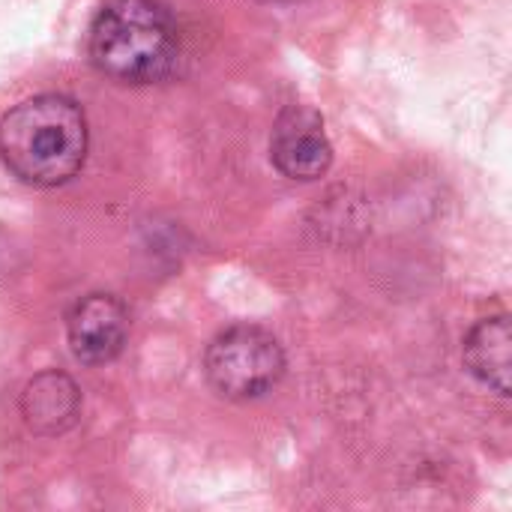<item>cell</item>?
I'll return each mask as SVG.
<instances>
[{
	"label": "cell",
	"mask_w": 512,
	"mask_h": 512,
	"mask_svg": "<svg viewBox=\"0 0 512 512\" xmlns=\"http://www.w3.org/2000/svg\"><path fill=\"white\" fill-rule=\"evenodd\" d=\"M21 417L39 438H57L69 432L81 417L78 384L57 369L33 375L21 393Z\"/></svg>",
	"instance_id": "obj_6"
},
{
	"label": "cell",
	"mask_w": 512,
	"mask_h": 512,
	"mask_svg": "<svg viewBox=\"0 0 512 512\" xmlns=\"http://www.w3.org/2000/svg\"><path fill=\"white\" fill-rule=\"evenodd\" d=\"M87 54L117 84H159L180 60L177 24L156 0H108L90 24Z\"/></svg>",
	"instance_id": "obj_2"
},
{
	"label": "cell",
	"mask_w": 512,
	"mask_h": 512,
	"mask_svg": "<svg viewBox=\"0 0 512 512\" xmlns=\"http://www.w3.org/2000/svg\"><path fill=\"white\" fill-rule=\"evenodd\" d=\"M204 375L210 387L231 402L261 399L282 381L285 351L270 330L234 324L207 345Z\"/></svg>",
	"instance_id": "obj_3"
},
{
	"label": "cell",
	"mask_w": 512,
	"mask_h": 512,
	"mask_svg": "<svg viewBox=\"0 0 512 512\" xmlns=\"http://www.w3.org/2000/svg\"><path fill=\"white\" fill-rule=\"evenodd\" d=\"M69 348L84 366L117 360L129 336V312L114 294H87L66 315Z\"/></svg>",
	"instance_id": "obj_5"
},
{
	"label": "cell",
	"mask_w": 512,
	"mask_h": 512,
	"mask_svg": "<svg viewBox=\"0 0 512 512\" xmlns=\"http://www.w3.org/2000/svg\"><path fill=\"white\" fill-rule=\"evenodd\" d=\"M512 336L510 315H492L471 327L465 336V366L468 372L492 393L510 396V366H512Z\"/></svg>",
	"instance_id": "obj_7"
},
{
	"label": "cell",
	"mask_w": 512,
	"mask_h": 512,
	"mask_svg": "<svg viewBox=\"0 0 512 512\" xmlns=\"http://www.w3.org/2000/svg\"><path fill=\"white\" fill-rule=\"evenodd\" d=\"M87 117L60 93L18 102L0 120V159L27 186L51 189L69 183L87 159Z\"/></svg>",
	"instance_id": "obj_1"
},
{
	"label": "cell",
	"mask_w": 512,
	"mask_h": 512,
	"mask_svg": "<svg viewBox=\"0 0 512 512\" xmlns=\"http://www.w3.org/2000/svg\"><path fill=\"white\" fill-rule=\"evenodd\" d=\"M267 3H291V0H267Z\"/></svg>",
	"instance_id": "obj_8"
},
{
	"label": "cell",
	"mask_w": 512,
	"mask_h": 512,
	"mask_svg": "<svg viewBox=\"0 0 512 512\" xmlns=\"http://www.w3.org/2000/svg\"><path fill=\"white\" fill-rule=\"evenodd\" d=\"M270 159L279 174L291 180H321L333 165V144L324 129V117L309 105H288L273 123Z\"/></svg>",
	"instance_id": "obj_4"
}]
</instances>
